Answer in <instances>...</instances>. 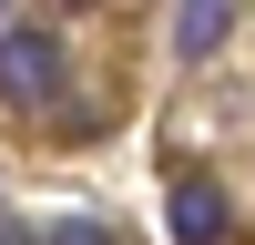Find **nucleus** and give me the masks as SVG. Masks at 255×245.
<instances>
[{
  "label": "nucleus",
  "instance_id": "obj_1",
  "mask_svg": "<svg viewBox=\"0 0 255 245\" xmlns=\"http://www.w3.org/2000/svg\"><path fill=\"white\" fill-rule=\"evenodd\" d=\"M61 82H72V51H61V31H10V41H0V102H10V113H41V102H61Z\"/></svg>",
  "mask_w": 255,
  "mask_h": 245
},
{
  "label": "nucleus",
  "instance_id": "obj_2",
  "mask_svg": "<svg viewBox=\"0 0 255 245\" xmlns=\"http://www.w3.org/2000/svg\"><path fill=\"white\" fill-rule=\"evenodd\" d=\"M235 235V204H225L215 174H184L174 184V245H225Z\"/></svg>",
  "mask_w": 255,
  "mask_h": 245
},
{
  "label": "nucleus",
  "instance_id": "obj_3",
  "mask_svg": "<svg viewBox=\"0 0 255 245\" xmlns=\"http://www.w3.org/2000/svg\"><path fill=\"white\" fill-rule=\"evenodd\" d=\"M225 31H235V0H184V10H174V51L184 61H215Z\"/></svg>",
  "mask_w": 255,
  "mask_h": 245
},
{
  "label": "nucleus",
  "instance_id": "obj_4",
  "mask_svg": "<svg viewBox=\"0 0 255 245\" xmlns=\"http://www.w3.org/2000/svg\"><path fill=\"white\" fill-rule=\"evenodd\" d=\"M41 245H113V225H92V215H72V225H51Z\"/></svg>",
  "mask_w": 255,
  "mask_h": 245
},
{
  "label": "nucleus",
  "instance_id": "obj_5",
  "mask_svg": "<svg viewBox=\"0 0 255 245\" xmlns=\"http://www.w3.org/2000/svg\"><path fill=\"white\" fill-rule=\"evenodd\" d=\"M0 245H31V235H10V225H0Z\"/></svg>",
  "mask_w": 255,
  "mask_h": 245
},
{
  "label": "nucleus",
  "instance_id": "obj_6",
  "mask_svg": "<svg viewBox=\"0 0 255 245\" xmlns=\"http://www.w3.org/2000/svg\"><path fill=\"white\" fill-rule=\"evenodd\" d=\"M61 10H82V0H61Z\"/></svg>",
  "mask_w": 255,
  "mask_h": 245
}]
</instances>
